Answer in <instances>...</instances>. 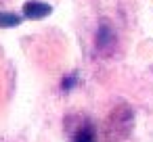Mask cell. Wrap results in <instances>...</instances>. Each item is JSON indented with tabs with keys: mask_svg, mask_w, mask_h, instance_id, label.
<instances>
[{
	"mask_svg": "<svg viewBox=\"0 0 153 142\" xmlns=\"http://www.w3.org/2000/svg\"><path fill=\"white\" fill-rule=\"evenodd\" d=\"M134 129V109L126 102L115 104L103 121L105 142H126Z\"/></svg>",
	"mask_w": 153,
	"mask_h": 142,
	"instance_id": "cell-1",
	"label": "cell"
},
{
	"mask_svg": "<svg viewBox=\"0 0 153 142\" xmlns=\"http://www.w3.org/2000/svg\"><path fill=\"white\" fill-rule=\"evenodd\" d=\"M78 82H80L78 73H67V75L61 79V92H71V90L78 86Z\"/></svg>",
	"mask_w": 153,
	"mask_h": 142,
	"instance_id": "cell-6",
	"label": "cell"
},
{
	"mask_svg": "<svg viewBox=\"0 0 153 142\" xmlns=\"http://www.w3.org/2000/svg\"><path fill=\"white\" fill-rule=\"evenodd\" d=\"M71 142H97V127H94V123H90L88 119L80 121V125L71 134Z\"/></svg>",
	"mask_w": 153,
	"mask_h": 142,
	"instance_id": "cell-4",
	"label": "cell"
},
{
	"mask_svg": "<svg viewBox=\"0 0 153 142\" xmlns=\"http://www.w3.org/2000/svg\"><path fill=\"white\" fill-rule=\"evenodd\" d=\"M53 13V7L48 2H40V0H27L23 4V17L30 21H40Z\"/></svg>",
	"mask_w": 153,
	"mask_h": 142,
	"instance_id": "cell-3",
	"label": "cell"
},
{
	"mask_svg": "<svg viewBox=\"0 0 153 142\" xmlns=\"http://www.w3.org/2000/svg\"><path fill=\"white\" fill-rule=\"evenodd\" d=\"M117 44V36L113 32V27L109 25V21H101L94 34V50L103 57H111Z\"/></svg>",
	"mask_w": 153,
	"mask_h": 142,
	"instance_id": "cell-2",
	"label": "cell"
},
{
	"mask_svg": "<svg viewBox=\"0 0 153 142\" xmlns=\"http://www.w3.org/2000/svg\"><path fill=\"white\" fill-rule=\"evenodd\" d=\"M23 19H25L23 15H17V13H9V11H0V27H2V29L19 27Z\"/></svg>",
	"mask_w": 153,
	"mask_h": 142,
	"instance_id": "cell-5",
	"label": "cell"
}]
</instances>
